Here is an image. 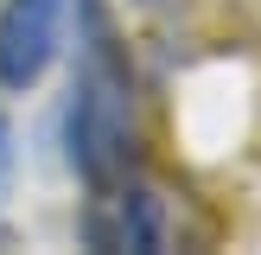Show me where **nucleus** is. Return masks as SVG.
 Wrapping results in <instances>:
<instances>
[{"label": "nucleus", "instance_id": "nucleus-1", "mask_svg": "<svg viewBox=\"0 0 261 255\" xmlns=\"http://www.w3.org/2000/svg\"><path fill=\"white\" fill-rule=\"evenodd\" d=\"M58 128H64V166L83 185H109V178L134 172V153H140L134 70H127V51L102 0H76V70H70Z\"/></svg>", "mask_w": 261, "mask_h": 255}, {"label": "nucleus", "instance_id": "nucleus-2", "mask_svg": "<svg viewBox=\"0 0 261 255\" xmlns=\"http://www.w3.org/2000/svg\"><path fill=\"white\" fill-rule=\"evenodd\" d=\"M76 236L102 255H166L172 249V217H166V198L153 185L121 172L109 185H89Z\"/></svg>", "mask_w": 261, "mask_h": 255}, {"label": "nucleus", "instance_id": "nucleus-3", "mask_svg": "<svg viewBox=\"0 0 261 255\" xmlns=\"http://www.w3.org/2000/svg\"><path fill=\"white\" fill-rule=\"evenodd\" d=\"M64 51V0H0V89H38Z\"/></svg>", "mask_w": 261, "mask_h": 255}, {"label": "nucleus", "instance_id": "nucleus-4", "mask_svg": "<svg viewBox=\"0 0 261 255\" xmlns=\"http://www.w3.org/2000/svg\"><path fill=\"white\" fill-rule=\"evenodd\" d=\"M7 185H13V128L0 115V198H7Z\"/></svg>", "mask_w": 261, "mask_h": 255}, {"label": "nucleus", "instance_id": "nucleus-5", "mask_svg": "<svg viewBox=\"0 0 261 255\" xmlns=\"http://www.w3.org/2000/svg\"><path fill=\"white\" fill-rule=\"evenodd\" d=\"M140 7H166V0H140Z\"/></svg>", "mask_w": 261, "mask_h": 255}]
</instances>
